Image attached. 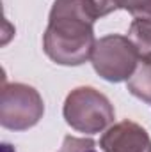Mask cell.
<instances>
[{
  "instance_id": "2",
  "label": "cell",
  "mask_w": 151,
  "mask_h": 152,
  "mask_svg": "<svg viewBox=\"0 0 151 152\" xmlns=\"http://www.w3.org/2000/svg\"><path fill=\"white\" fill-rule=\"evenodd\" d=\"M66 124L78 133L96 134L114 124L115 112L110 99L93 87L73 88L62 106Z\"/></svg>"
},
{
  "instance_id": "6",
  "label": "cell",
  "mask_w": 151,
  "mask_h": 152,
  "mask_svg": "<svg viewBox=\"0 0 151 152\" xmlns=\"http://www.w3.org/2000/svg\"><path fill=\"white\" fill-rule=\"evenodd\" d=\"M126 87L133 97L151 104V57H141L139 66Z\"/></svg>"
},
{
  "instance_id": "7",
  "label": "cell",
  "mask_w": 151,
  "mask_h": 152,
  "mask_svg": "<svg viewBox=\"0 0 151 152\" xmlns=\"http://www.w3.org/2000/svg\"><path fill=\"white\" fill-rule=\"evenodd\" d=\"M128 37L137 46L141 57H151V20L135 18L130 25Z\"/></svg>"
},
{
  "instance_id": "8",
  "label": "cell",
  "mask_w": 151,
  "mask_h": 152,
  "mask_svg": "<svg viewBox=\"0 0 151 152\" xmlns=\"http://www.w3.org/2000/svg\"><path fill=\"white\" fill-rule=\"evenodd\" d=\"M85 12L91 16V20H100L114 11H117V0H82Z\"/></svg>"
},
{
  "instance_id": "5",
  "label": "cell",
  "mask_w": 151,
  "mask_h": 152,
  "mask_svg": "<svg viewBox=\"0 0 151 152\" xmlns=\"http://www.w3.org/2000/svg\"><path fill=\"white\" fill-rule=\"evenodd\" d=\"M100 147L103 152H151V138L141 124L121 120L103 133Z\"/></svg>"
},
{
  "instance_id": "4",
  "label": "cell",
  "mask_w": 151,
  "mask_h": 152,
  "mask_svg": "<svg viewBox=\"0 0 151 152\" xmlns=\"http://www.w3.org/2000/svg\"><path fill=\"white\" fill-rule=\"evenodd\" d=\"M44 113V103L38 90L27 83H5L0 96V124L11 131L34 127Z\"/></svg>"
},
{
  "instance_id": "10",
  "label": "cell",
  "mask_w": 151,
  "mask_h": 152,
  "mask_svg": "<svg viewBox=\"0 0 151 152\" xmlns=\"http://www.w3.org/2000/svg\"><path fill=\"white\" fill-rule=\"evenodd\" d=\"M59 152H98L96 142L91 138H76V136H64Z\"/></svg>"
},
{
  "instance_id": "9",
  "label": "cell",
  "mask_w": 151,
  "mask_h": 152,
  "mask_svg": "<svg viewBox=\"0 0 151 152\" xmlns=\"http://www.w3.org/2000/svg\"><path fill=\"white\" fill-rule=\"evenodd\" d=\"M117 7L128 11L133 18L151 20V0H117Z\"/></svg>"
},
{
  "instance_id": "3",
  "label": "cell",
  "mask_w": 151,
  "mask_h": 152,
  "mask_svg": "<svg viewBox=\"0 0 151 152\" xmlns=\"http://www.w3.org/2000/svg\"><path fill=\"white\" fill-rule=\"evenodd\" d=\"M141 53L132 39L121 34H110L96 39L91 55V64L96 75L105 81L121 83L128 81L135 73Z\"/></svg>"
},
{
  "instance_id": "1",
  "label": "cell",
  "mask_w": 151,
  "mask_h": 152,
  "mask_svg": "<svg viewBox=\"0 0 151 152\" xmlns=\"http://www.w3.org/2000/svg\"><path fill=\"white\" fill-rule=\"evenodd\" d=\"M94 20L82 0H55L43 36V50L59 66H82L94 50Z\"/></svg>"
}]
</instances>
